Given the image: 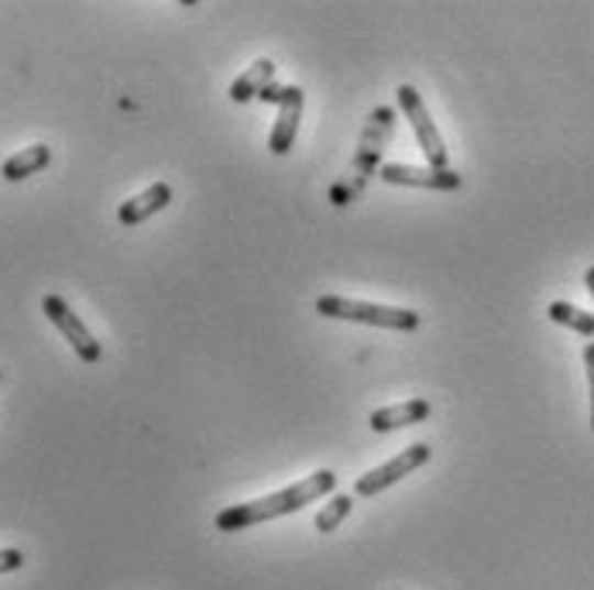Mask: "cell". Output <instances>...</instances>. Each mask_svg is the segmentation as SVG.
<instances>
[{
  "label": "cell",
  "instance_id": "2",
  "mask_svg": "<svg viewBox=\"0 0 594 590\" xmlns=\"http://www.w3.org/2000/svg\"><path fill=\"white\" fill-rule=\"evenodd\" d=\"M317 313L330 316V320H351V323L385 326V330H416L419 326V313H413V309L375 305V302L344 299V296H320Z\"/></svg>",
  "mask_w": 594,
  "mask_h": 590
},
{
  "label": "cell",
  "instance_id": "11",
  "mask_svg": "<svg viewBox=\"0 0 594 590\" xmlns=\"http://www.w3.org/2000/svg\"><path fill=\"white\" fill-rule=\"evenodd\" d=\"M48 162H52V148H48V145H32V148L11 155V158L4 162V168H0V176H4L8 182H21V179H28V176L42 172Z\"/></svg>",
  "mask_w": 594,
  "mask_h": 590
},
{
  "label": "cell",
  "instance_id": "9",
  "mask_svg": "<svg viewBox=\"0 0 594 590\" xmlns=\"http://www.w3.org/2000/svg\"><path fill=\"white\" fill-rule=\"evenodd\" d=\"M168 200H173V189H168L165 182H155L145 192L131 196L128 203H121L118 207V220L124 223V227H138V223H145L148 216L162 213L168 207Z\"/></svg>",
  "mask_w": 594,
  "mask_h": 590
},
{
  "label": "cell",
  "instance_id": "1",
  "mask_svg": "<svg viewBox=\"0 0 594 590\" xmlns=\"http://www.w3.org/2000/svg\"><path fill=\"white\" fill-rule=\"evenodd\" d=\"M333 488H337V474L333 470H317V474H309V477H302V481L282 488L275 494H265V498H254V501L223 509L217 515V528L220 532H241V528H251V525H262L268 519L293 515V512L302 509V504L327 498Z\"/></svg>",
  "mask_w": 594,
  "mask_h": 590
},
{
  "label": "cell",
  "instance_id": "15",
  "mask_svg": "<svg viewBox=\"0 0 594 590\" xmlns=\"http://www.w3.org/2000/svg\"><path fill=\"white\" fill-rule=\"evenodd\" d=\"M584 368H587V381H591V430H594V341L584 347Z\"/></svg>",
  "mask_w": 594,
  "mask_h": 590
},
{
  "label": "cell",
  "instance_id": "14",
  "mask_svg": "<svg viewBox=\"0 0 594 590\" xmlns=\"http://www.w3.org/2000/svg\"><path fill=\"white\" fill-rule=\"evenodd\" d=\"M24 567V553L21 549H0V574H14Z\"/></svg>",
  "mask_w": 594,
  "mask_h": 590
},
{
  "label": "cell",
  "instance_id": "8",
  "mask_svg": "<svg viewBox=\"0 0 594 590\" xmlns=\"http://www.w3.org/2000/svg\"><path fill=\"white\" fill-rule=\"evenodd\" d=\"M430 412H433V405L427 399H413V402H403V405L375 409L372 419H367V426H372L375 433H392V430H403V426L427 423Z\"/></svg>",
  "mask_w": 594,
  "mask_h": 590
},
{
  "label": "cell",
  "instance_id": "12",
  "mask_svg": "<svg viewBox=\"0 0 594 590\" xmlns=\"http://www.w3.org/2000/svg\"><path fill=\"white\" fill-rule=\"evenodd\" d=\"M547 316H550L553 323H560V326H571L574 333L587 336V341L594 336V316L584 313V309H578V305H571V302H550Z\"/></svg>",
  "mask_w": 594,
  "mask_h": 590
},
{
  "label": "cell",
  "instance_id": "17",
  "mask_svg": "<svg viewBox=\"0 0 594 590\" xmlns=\"http://www.w3.org/2000/svg\"><path fill=\"white\" fill-rule=\"evenodd\" d=\"M584 282H587V289H591V296H594V265L587 268V275H584Z\"/></svg>",
  "mask_w": 594,
  "mask_h": 590
},
{
  "label": "cell",
  "instance_id": "13",
  "mask_svg": "<svg viewBox=\"0 0 594 590\" xmlns=\"http://www.w3.org/2000/svg\"><path fill=\"white\" fill-rule=\"evenodd\" d=\"M351 509H354V498L351 494H333L327 501V509L317 515V532H333L337 525H341L351 515Z\"/></svg>",
  "mask_w": 594,
  "mask_h": 590
},
{
  "label": "cell",
  "instance_id": "16",
  "mask_svg": "<svg viewBox=\"0 0 594 590\" xmlns=\"http://www.w3.org/2000/svg\"><path fill=\"white\" fill-rule=\"evenodd\" d=\"M278 93H282V87H275V82H272V87H265V93H262V100H268V103H275V100H278Z\"/></svg>",
  "mask_w": 594,
  "mask_h": 590
},
{
  "label": "cell",
  "instance_id": "5",
  "mask_svg": "<svg viewBox=\"0 0 594 590\" xmlns=\"http://www.w3.org/2000/svg\"><path fill=\"white\" fill-rule=\"evenodd\" d=\"M399 103H403L406 118H409V124H413V131L419 137V148H422V155H427L430 168H447L443 137H440V131H437V124L430 118L427 103H422V97L409 87V82H406V87H399Z\"/></svg>",
  "mask_w": 594,
  "mask_h": 590
},
{
  "label": "cell",
  "instance_id": "4",
  "mask_svg": "<svg viewBox=\"0 0 594 590\" xmlns=\"http://www.w3.org/2000/svg\"><path fill=\"white\" fill-rule=\"evenodd\" d=\"M42 309H45V316L59 326V333L69 341V347L79 354V360H87V364H100V357H103V350H100V341H94V333L87 330V323H82L73 309H69V302L63 299V296H45L42 299Z\"/></svg>",
  "mask_w": 594,
  "mask_h": 590
},
{
  "label": "cell",
  "instance_id": "6",
  "mask_svg": "<svg viewBox=\"0 0 594 590\" xmlns=\"http://www.w3.org/2000/svg\"><path fill=\"white\" fill-rule=\"evenodd\" d=\"M278 118H275V127H272V137H268V148L272 155H286L296 142V131H299V121H302V90L299 87H282L278 93Z\"/></svg>",
  "mask_w": 594,
  "mask_h": 590
},
{
  "label": "cell",
  "instance_id": "7",
  "mask_svg": "<svg viewBox=\"0 0 594 590\" xmlns=\"http://www.w3.org/2000/svg\"><path fill=\"white\" fill-rule=\"evenodd\" d=\"M378 176L392 186H422V189H461V176L450 168H416V165H382Z\"/></svg>",
  "mask_w": 594,
  "mask_h": 590
},
{
  "label": "cell",
  "instance_id": "3",
  "mask_svg": "<svg viewBox=\"0 0 594 590\" xmlns=\"http://www.w3.org/2000/svg\"><path fill=\"white\" fill-rule=\"evenodd\" d=\"M430 457H433V449H430L427 443H413V446L403 449L399 457H392V460H385L382 467H375V470H367L364 477H358L354 494H358V498H375V494H382L385 488L399 485L403 477H409L416 467H422Z\"/></svg>",
  "mask_w": 594,
  "mask_h": 590
},
{
  "label": "cell",
  "instance_id": "10",
  "mask_svg": "<svg viewBox=\"0 0 594 590\" xmlns=\"http://www.w3.org/2000/svg\"><path fill=\"white\" fill-rule=\"evenodd\" d=\"M272 82H275V63H272V59H258L251 69H244V76L234 79L231 100H234V103H244V100L262 97L265 87H272Z\"/></svg>",
  "mask_w": 594,
  "mask_h": 590
}]
</instances>
